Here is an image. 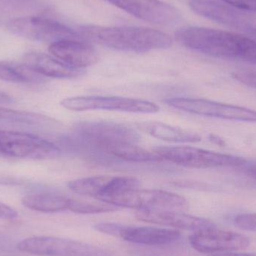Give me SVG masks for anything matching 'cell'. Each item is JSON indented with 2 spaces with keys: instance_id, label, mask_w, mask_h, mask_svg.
Segmentation results:
<instances>
[{
  "instance_id": "23",
  "label": "cell",
  "mask_w": 256,
  "mask_h": 256,
  "mask_svg": "<svg viewBox=\"0 0 256 256\" xmlns=\"http://www.w3.org/2000/svg\"><path fill=\"white\" fill-rule=\"evenodd\" d=\"M0 121L26 124L34 127H52L56 126L52 118L36 112L14 110L0 106Z\"/></svg>"
},
{
  "instance_id": "6",
  "label": "cell",
  "mask_w": 256,
  "mask_h": 256,
  "mask_svg": "<svg viewBox=\"0 0 256 256\" xmlns=\"http://www.w3.org/2000/svg\"><path fill=\"white\" fill-rule=\"evenodd\" d=\"M104 202L118 208H128L137 210H176L183 212L189 208L183 196L159 190H130L112 196Z\"/></svg>"
},
{
  "instance_id": "8",
  "label": "cell",
  "mask_w": 256,
  "mask_h": 256,
  "mask_svg": "<svg viewBox=\"0 0 256 256\" xmlns=\"http://www.w3.org/2000/svg\"><path fill=\"white\" fill-rule=\"evenodd\" d=\"M8 28L16 36L32 40L46 42L50 44L63 40H84L80 32L49 18H16L8 24Z\"/></svg>"
},
{
  "instance_id": "15",
  "label": "cell",
  "mask_w": 256,
  "mask_h": 256,
  "mask_svg": "<svg viewBox=\"0 0 256 256\" xmlns=\"http://www.w3.org/2000/svg\"><path fill=\"white\" fill-rule=\"evenodd\" d=\"M49 52L52 56L67 66L84 69L94 66L98 61L97 51L81 40H63L51 44Z\"/></svg>"
},
{
  "instance_id": "30",
  "label": "cell",
  "mask_w": 256,
  "mask_h": 256,
  "mask_svg": "<svg viewBox=\"0 0 256 256\" xmlns=\"http://www.w3.org/2000/svg\"><path fill=\"white\" fill-rule=\"evenodd\" d=\"M21 184H22V180L19 178L0 176V184L20 185Z\"/></svg>"
},
{
  "instance_id": "4",
  "label": "cell",
  "mask_w": 256,
  "mask_h": 256,
  "mask_svg": "<svg viewBox=\"0 0 256 256\" xmlns=\"http://www.w3.org/2000/svg\"><path fill=\"white\" fill-rule=\"evenodd\" d=\"M153 150L162 161L190 168L238 166L245 162L243 158L238 156L191 146H161Z\"/></svg>"
},
{
  "instance_id": "32",
  "label": "cell",
  "mask_w": 256,
  "mask_h": 256,
  "mask_svg": "<svg viewBox=\"0 0 256 256\" xmlns=\"http://www.w3.org/2000/svg\"><path fill=\"white\" fill-rule=\"evenodd\" d=\"M14 102V98L8 94L0 91V104H10Z\"/></svg>"
},
{
  "instance_id": "24",
  "label": "cell",
  "mask_w": 256,
  "mask_h": 256,
  "mask_svg": "<svg viewBox=\"0 0 256 256\" xmlns=\"http://www.w3.org/2000/svg\"><path fill=\"white\" fill-rule=\"evenodd\" d=\"M120 208L104 202H91L82 200L70 198L69 210L82 214H96L110 213L116 212Z\"/></svg>"
},
{
  "instance_id": "27",
  "label": "cell",
  "mask_w": 256,
  "mask_h": 256,
  "mask_svg": "<svg viewBox=\"0 0 256 256\" xmlns=\"http://www.w3.org/2000/svg\"><path fill=\"white\" fill-rule=\"evenodd\" d=\"M242 10L256 12V0H221Z\"/></svg>"
},
{
  "instance_id": "19",
  "label": "cell",
  "mask_w": 256,
  "mask_h": 256,
  "mask_svg": "<svg viewBox=\"0 0 256 256\" xmlns=\"http://www.w3.org/2000/svg\"><path fill=\"white\" fill-rule=\"evenodd\" d=\"M92 150L103 154L123 162L146 164L164 162L154 150L149 152L146 149L138 147L136 144L130 143L110 144L100 148L92 149Z\"/></svg>"
},
{
  "instance_id": "1",
  "label": "cell",
  "mask_w": 256,
  "mask_h": 256,
  "mask_svg": "<svg viewBox=\"0 0 256 256\" xmlns=\"http://www.w3.org/2000/svg\"><path fill=\"white\" fill-rule=\"evenodd\" d=\"M176 38L180 44L204 55L256 64V40L243 34L190 26L178 30Z\"/></svg>"
},
{
  "instance_id": "13",
  "label": "cell",
  "mask_w": 256,
  "mask_h": 256,
  "mask_svg": "<svg viewBox=\"0 0 256 256\" xmlns=\"http://www.w3.org/2000/svg\"><path fill=\"white\" fill-rule=\"evenodd\" d=\"M67 185L76 194L103 201L108 197L131 189L134 180L129 176H92L70 180Z\"/></svg>"
},
{
  "instance_id": "22",
  "label": "cell",
  "mask_w": 256,
  "mask_h": 256,
  "mask_svg": "<svg viewBox=\"0 0 256 256\" xmlns=\"http://www.w3.org/2000/svg\"><path fill=\"white\" fill-rule=\"evenodd\" d=\"M0 80L14 84H42L45 82V78L24 63L0 61Z\"/></svg>"
},
{
  "instance_id": "34",
  "label": "cell",
  "mask_w": 256,
  "mask_h": 256,
  "mask_svg": "<svg viewBox=\"0 0 256 256\" xmlns=\"http://www.w3.org/2000/svg\"><path fill=\"white\" fill-rule=\"evenodd\" d=\"M246 172L250 176L256 179V164L248 167Z\"/></svg>"
},
{
  "instance_id": "12",
  "label": "cell",
  "mask_w": 256,
  "mask_h": 256,
  "mask_svg": "<svg viewBox=\"0 0 256 256\" xmlns=\"http://www.w3.org/2000/svg\"><path fill=\"white\" fill-rule=\"evenodd\" d=\"M130 14L153 24L171 25L178 22L180 14L171 4L161 0H108Z\"/></svg>"
},
{
  "instance_id": "2",
  "label": "cell",
  "mask_w": 256,
  "mask_h": 256,
  "mask_svg": "<svg viewBox=\"0 0 256 256\" xmlns=\"http://www.w3.org/2000/svg\"><path fill=\"white\" fill-rule=\"evenodd\" d=\"M80 34L82 39L126 52H146L167 49L172 45L168 34L147 27L85 26L81 28Z\"/></svg>"
},
{
  "instance_id": "3",
  "label": "cell",
  "mask_w": 256,
  "mask_h": 256,
  "mask_svg": "<svg viewBox=\"0 0 256 256\" xmlns=\"http://www.w3.org/2000/svg\"><path fill=\"white\" fill-rule=\"evenodd\" d=\"M62 152L56 143L38 136L0 130V156L46 160L58 158Z\"/></svg>"
},
{
  "instance_id": "17",
  "label": "cell",
  "mask_w": 256,
  "mask_h": 256,
  "mask_svg": "<svg viewBox=\"0 0 256 256\" xmlns=\"http://www.w3.org/2000/svg\"><path fill=\"white\" fill-rule=\"evenodd\" d=\"M118 238L136 244L162 246L178 240L180 232L178 230L172 228L122 225Z\"/></svg>"
},
{
  "instance_id": "35",
  "label": "cell",
  "mask_w": 256,
  "mask_h": 256,
  "mask_svg": "<svg viewBox=\"0 0 256 256\" xmlns=\"http://www.w3.org/2000/svg\"><path fill=\"white\" fill-rule=\"evenodd\" d=\"M249 33L250 34H252V36L254 38L256 39V30H255V28H252V30H250Z\"/></svg>"
},
{
  "instance_id": "18",
  "label": "cell",
  "mask_w": 256,
  "mask_h": 256,
  "mask_svg": "<svg viewBox=\"0 0 256 256\" xmlns=\"http://www.w3.org/2000/svg\"><path fill=\"white\" fill-rule=\"evenodd\" d=\"M24 63L44 78L74 79L85 74L84 69L70 67L55 57L42 52H33L26 54L24 56Z\"/></svg>"
},
{
  "instance_id": "20",
  "label": "cell",
  "mask_w": 256,
  "mask_h": 256,
  "mask_svg": "<svg viewBox=\"0 0 256 256\" xmlns=\"http://www.w3.org/2000/svg\"><path fill=\"white\" fill-rule=\"evenodd\" d=\"M136 126L146 134L164 141L194 143L198 142L202 140V137L196 132L166 123L144 122L137 123Z\"/></svg>"
},
{
  "instance_id": "7",
  "label": "cell",
  "mask_w": 256,
  "mask_h": 256,
  "mask_svg": "<svg viewBox=\"0 0 256 256\" xmlns=\"http://www.w3.org/2000/svg\"><path fill=\"white\" fill-rule=\"evenodd\" d=\"M21 252L44 256H112L108 250L84 242L50 237L36 236L21 240L16 245Z\"/></svg>"
},
{
  "instance_id": "28",
  "label": "cell",
  "mask_w": 256,
  "mask_h": 256,
  "mask_svg": "<svg viewBox=\"0 0 256 256\" xmlns=\"http://www.w3.org/2000/svg\"><path fill=\"white\" fill-rule=\"evenodd\" d=\"M18 216V213L10 206L0 202V219L14 220Z\"/></svg>"
},
{
  "instance_id": "14",
  "label": "cell",
  "mask_w": 256,
  "mask_h": 256,
  "mask_svg": "<svg viewBox=\"0 0 256 256\" xmlns=\"http://www.w3.org/2000/svg\"><path fill=\"white\" fill-rule=\"evenodd\" d=\"M135 216L143 222L189 231H201L216 227L208 220L176 210H136Z\"/></svg>"
},
{
  "instance_id": "9",
  "label": "cell",
  "mask_w": 256,
  "mask_h": 256,
  "mask_svg": "<svg viewBox=\"0 0 256 256\" xmlns=\"http://www.w3.org/2000/svg\"><path fill=\"white\" fill-rule=\"evenodd\" d=\"M62 106L68 110H110L132 114H153L159 112L160 108L148 100L124 97L108 96H79L68 98L61 102Z\"/></svg>"
},
{
  "instance_id": "29",
  "label": "cell",
  "mask_w": 256,
  "mask_h": 256,
  "mask_svg": "<svg viewBox=\"0 0 256 256\" xmlns=\"http://www.w3.org/2000/svg\"><path fill=\"white\" fill-rule=\"evenodd\" d=\"M174 185L180 188H192V189H207V185L203 184L200 182H192L189 180H178V182H174Z\"/></svg>"
},
{
  "instance_id": "21",
  "label": "cell",
  "mask_w": 256,
  "mask_h": 256,
  "mask_svg": "<svg viewBox=\"0 0 256 256\" xmlns=\"http://www.w3.org/2000/svg\"><path fill=\"white\" fill-rule=\"evenodd\" d=\"M70 198L54 192L31 194L22 197V204L27 208L44 213L68 210Z\"/></svg>"
},
{
  "instance_id": "31",
  "label": "cell",
  "mask_w": 256,
  "mask_h": 256,
  "mask_svg": "<svg viewBox=\"0 0 256 256\" xmlns=\"http://www.w3.org/2000/svg\"><path fill=\"white\" fill-rule=\"evenodd\" d=\"M12 244L10 238L2 233H0V250L8 249Z\"/></svg>"
},
{
  "instance_id": "5",
  "label": "cell",
  "mask_w": 256,
  "mask_h": 256,
  "mask_svg": "<svg viewBox=\"0 0 256 256\" xmlns=\"http://www.w3.org/2000/svg\"><path fill=\"white\" fill-rule=\"evenodd\" d=\"M72 135L90 148L118 143L137 144L140 136L132 128L112 122H80L74 124Z\"/></svg>"
},
{
  "instance_id": "11",
  "label": "cell",
  "mask_w": 256,
  "mask_h": 256,
  "mask_svg": "<svg viewBox=\"0 0 256 256\" xmlns=\"http://www.w3.org/2000/svg\"><path fill=\"white\" fill-rule=\"evenodd\" d=\"M191 246L201 254H215L236 252L249 248L248 236L214 228L195 232L189 237Z\"/></svg>"
},
{
  "instance_id": "10",
  "label": "cell",
  "mask_w": 256,
  "mask_h": 256,
  "mask_svg": "<svg viewBox=\"0 0 256 256\" xmlns=\"http://www.w3.org/2000/svg\"><path fill=\"white\" fill-rule=\"evenodd\" d=\"M165 103L174 109L196 115L231 121L256 122V111L242 106L189 98H172L165 100Z\"/></svg>"
},
{
  "instance_id": "25",
  "label": "cell",
  "mask_w": 256,
  "mask_h": 256,
  "mask_svg": "<svg viewBox=\"0 0 256 256\" xmlns=\"http://www.w3.org/2000/svg\"><path fill=\"white\" fill-rule=\"evenodd\" d=\"M234 224L240 230L256 233V214L238 215L234 218Z\"/></svg>"
},
{
  "instance_id": "33",
  "label": "cell",
  "mask_w": 256,
  "mask_h": 256,
  "mask_svg": "<svg viewBox=\"0 0 256 256\" xmlns=\"http://www.w3.org/2000/svg\"><path fill=\"white\" fill-rule=\"evenodd\" d=\"M210 256H256V254H246V252H224V254H212Z\"/></svg>"
},
{
  "instance_id": "26",
  "label": "cell",
  "mask_w": 256,
  "mask_h": 256,
  "mask_svg": "<svg viewBox=\"0 0 256 256\" xmlns=\"http://www.w3.org/2000/svg\"><path fill=\"white\" fill-rule=\"evenodd\" d=\"M232 76L236 80L242 82L244 85L256 88V72L240 70V72H234L232 74Z\"/></svg>"
},
{
  "instance_id": "16",
  "label": "cell",
  "mask_w": 256,
  "mask_h": 256,
  "mask_svg": "<svg viewBox=\"0 0 256 256\" xmlns=\"http://www.w3.org/2000/svg\"><path fill=\"white\" fill-rule=\"evenodd\" d=\"M189 6L200 16L219 24L248 32L252 28L246 15L230 6L212 0H190Z\"/></svg>"
}]
</instances>
